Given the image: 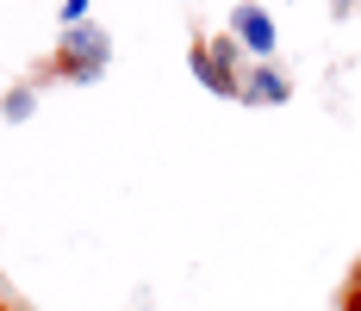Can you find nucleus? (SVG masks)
<instances>
[{
	"label": "nucleus",
	"mask_w": 361,
	"mask_h": 311,
	"mask_svg": "<svg viewBox=\"0 0 361 311\" xmlns=\"http://www.w3.org/2000/svg\"><path fill=\"white\" fill-rule=\"evenodd\" d=\"M112 63V37L100 32V25H63V37H56V56H50V75H63V81H75V87H87V81H100V69Z\"/></svg>",
	"instance_id": "1"
},
{
	"label": "nucleus",
	"mask_w": 361,
	"mask_h": 311,
	"mask_svg": "<svg viewBox=\"0 0 361 311\" xmlns=\"http://www.w3.org/2000/svg\"><path fill=\"white\" fill-rule=\"evenodd\" d=\"M187 63L200 75V87H212V94H243V81H237V37H200V44L187 50Z\"/></svg>",
	"instance_id": "2"
},
{
	"label": "nucleus",
	"mask_w": 361,
	"mask_h": 311,
	"mask_svg": "<svg viewBox=\"0 0 361 311\" xmlns=\"http://www.w3.org/2000/svg\"><path fill=\"white\" fill-rule=\"evenodd\" d=\"M231 37L250 50L255 63H268V50H274V19H268L255 0H243V6H231Z\"/></svg>",
	"instance_id": "3"
},
{
	"label": "nucleus",
	"mask_w": 361,
	"mask_h": 311,
	"mask_svg": "<svg viewBox=\"0 0 361 311\" xmlns=\"http://www.w3.org/2000/svg\"><path fill=\"white\" fill-rule=\"evenodd\" d=\"M243 81H250V87H243V100H255V106H262V100H268V106H281V100L293 94V87H287V75H281V69H268V63H255Z\"/></svg>",
	"instance_id": "4"
},
{
	"label": "nucleus",
	"mask_w": 361,
	"mask_h": 311,
	"mask_svg": "<svg viewBox=\"0 0 361 311\" xmlns=\"http://www.w3.org/2000/svg\"><path fill=\"white\" fill-rule=\"evenodd\" d=\"M32 106H37V94H32V87H13V94L0 100V118H32Z\"/></svg>",
	"instance_id": "5"
},
{
	"label": "nucleus",
	"mask_w": 361,
	"mask_h": 311,
	"mask_svg": "<svg viewBox=\"0 0 361 311\" xmlns=\"http://www.w3.org/2000/svg\"><path fill=\"white\" fill-rule=\"evenodd\" d=\"M349 311H361V262H355V274H349Z\"/></svg>",
	"instance_id": "6"
},
{
	"label": "nucleus",
	"mask_w": 361,
	"mask_h": 311,
	"mask_svg": "<svg viewBox=\"0 0 361 311\" xmlns=\"http://www.w3.org/2000/svg\"><path fill=\"white\" fill-rule=\"evenodd\" d=\"M349 6H355V0H330V13H349Z\"/></svg>",
	"instance_id": "7"
}]
</instances>
